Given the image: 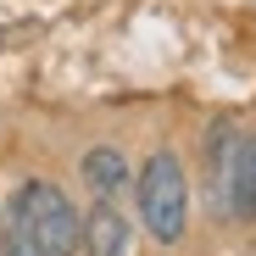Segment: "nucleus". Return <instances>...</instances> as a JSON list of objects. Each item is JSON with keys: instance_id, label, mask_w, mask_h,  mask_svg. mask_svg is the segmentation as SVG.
Returning a JSON list of instances; mask_svg holds the SVG:
<instances>
[{"instance_id": "nucleus-4", "label": "nucleus", "mask_w": 256, "mask_h": 256, "mask_svg": "<svg viewBox=\"0 0 256 256\" xmlns=\"http://www.w3.org/2000/svg\"><path fill=\"white\" fill-rule=\"evenodd\" d=\"M84 256H128V218L112 200H100L84 218Z\"/></svg>"}, {"instance_id": "nucleus-2", "label": "nucleus", "mask_w": 256, "mask_h": 256, "mask_svg": "<svg viewBox=\"0 0 256 256\" xmlns=\"http://www.w3.org/2000/svg\"><path fill=\"white\" fill-rule=\"evenodd\" d=\"M184 218H190V184H184V167L173 150H156L140 167V223L150 240L173 245L184 240Z\"/></svg>"}, {"instance_id": "nucleus-1", "label": "nucleus", "mask_w": 256, "mask_h": 256, "mask_svg": "<svg viewBox=\"0 0 256 256\" xmlns=\"http://www.w3.org/2000/svg\"><path fill=\"white\" fill-rule=\"evenodd\" d=\"M72 245H78L72 200L45 178L17 184V195L0 212V256H72Z\"/></svg>"}, {"instance_id": "nucleus-5", "label": "nucleus", "mask_w": 256, "mask_h": 256, "mask_svg": "<svg viewBox=\"0 0 256 256\" xmlns=\"http://www.w3.org/2000/svg\"><path fill=\"white\" fill-rule=\"evenodd\" d=\"M84 184H90L100 200H112V195L128 184V162H122V150H112V145L90 150V156H84Z\"/></svg>"}, {"instance_id": "nucleus-3", "label": "nucleus", "mask_w": 256, "mask_h": 256, "mask_svg": "<svg viewBox=\"0 0 256 256\" xmlns=\"http://www.w3.org/2000/svg\"><path fill=\"white\" fill-rule=\"evenodd\" d=\"M223 178H228V200H234V212L256 223V134H240V140H228Z\"/></svg>"}]
</instances>
